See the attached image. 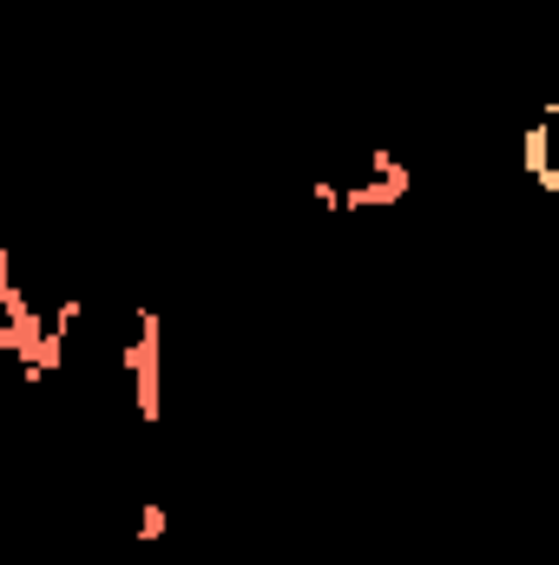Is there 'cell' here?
<instances>
[{"mask_svg":"<svg viewBox=\"0 0 559 565\" xmlns=\"http://www.w3.org/2000/svg\"><path fill=\"white\" fill-rule=\"evenodd\" d=\"M126 369H133V388H139V415L158 422V316L139 309V335L126 349Z\"/></svg>","mask_w":559,"mask_h":565,"instance_id":"cell-1","label":"cell"},{"mask_svg":"<svg viewBox=\"0 0 559 565\" xmlns=\"http://www.w3.org/2000/svg\"><path fill=\"white\" fill-rule=\"evenodd\" d=\"M139 540H145V546H158V540H165V507H158V500H145V507H139Z\"/></svg>","mask_w":559,"mask_h":565,"instance_id":"cell-2","label":"cell"}]
</instances>
